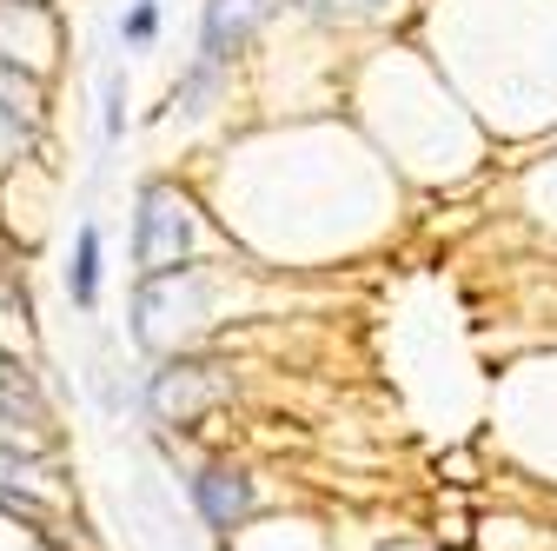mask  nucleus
Returning <instances> with one entry per match:
<instances>
[{
  "instance_id": "f257e3e1",
  "label": "nucleus",
  "mask_w": 557,
  "mask_h": 551,
  "mask_svg": "<svg viewBox=\"0 0 557 551\" xmlns=\"http://www.w3.org/2000/svg\"><path fill=\"white\" fill-rule=\"evenodd\" d=\"M193 253V206L173 186H147L139 193V226H133V259L147 280L180 272V259Z\"/></svg>"
},
{
  "instance_id": "f03ea898",
  "label": "nucleus",
  "mask_w": 557,
  "mask_h": 551,
  "mask_svg": "<svg viewBox=\"0 0 557 551\" xmlns=\"http://www.w3.org/2000/svg\"><path fill=\"white\" fill-rule=\"evenodd\" d=\"M272 14V0H206V40H199V66H193V87H206L220 66L252 40V27Z\"/></svg>"
},
{
  "instance_id": "7ed1b4c3",
  "label": "nucleus",
  "mask_w": 557,
  "mask_h": 551,
  "mask_svg": "<svg viewBox=\"0 0 557 551\" xmlns=\"http://www.w3.org/2000/svg\"><path fill=\"white\" fill-rule=\"evenodd\" d=\"M193 505H199V518L213 525V531H233V525H246V512H252V478L233 472V465H206V472L193 478Z\"/></svg>"
},
{
  "instance_id": "20e7f679",
  "label": "nucleus",
  "mask_w": 557,
  "mask_h": 551,
  "mask_svg": "<svg viewBox=\"0 0 557 551\" xmlns=\"http://www.w3.org/2000/svg\"><path fill=\"white\" fill-rule=\"evenodd\" d=\"M213 399H220V385L206 379V366H186V359L166 366V372L153 379V412H160V419H180V426L199 419V412L213 405Z\"/></svg>"
},
{
  "instance_id": "39448f33",
  "label": "nucleus",
  "mask_w": 557,
  "mask_h": 551,
  "mask_svg": "<svg viewBox=\"0 0 557 551\" xmlns=\"http://www.w3.org/2000/svg\"><path fill=\"white\" fill-rule=\"evenodd\" d=\"M66 293H74V306H94V293H100V233H94V226H81V240H74Z\"/></svg>"
},
{
  "instance_id": "423d86ee",
  "label": "nucleus",
  "mask_w": 557,
  "mask_h": 551,
  "mask_svg": "<svg viewBox=\"0 0 557 551\" xmlns=\"http://www.w3.org/2000/svg\"><path fill=\"white\" fill-rule=\"evenodd\" d=\"M34 107H40V87H34V74H21V66L0 53V113H14V120H34Z\"/></svg>"
},
{
  "instance_id": "0eeeda50",
  "label": "nucleus",
  "mask_w": 557,
  "mask_h": 551,
  "mask_svg": "<svg viewBox=\"0 0 557 551\" xmlns=\"http://www.w3.org/2000/svg\"><path fill=\"white\" fill-rule=\"evenodd\" d=\"M0 399H27L34 405V379H27V366L14 353H0Z\"/></svg>"
},
{
  "instance_id": "6e6552de",
  "label": "nucleus",
  "mask_w": 557,
  "mask_h": 551,
  "mask_svg": "<svg viewBox=\"0 0 557 551\" xmlns=\"http://www.w3.org/2000/svg\"><path fill=\"white\" fill-rule=\"evenodd\" d=\"M153 27H160V14H153V0H139V8L126 14V40H153Z\"/></svg>"
}]
</instances>
